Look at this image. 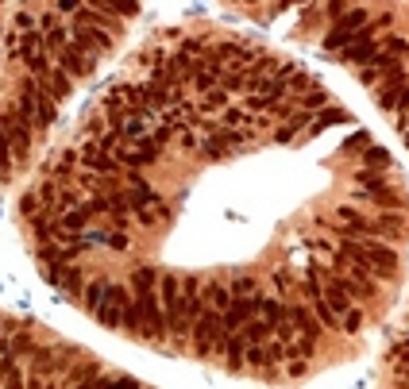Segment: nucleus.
Masks as SVG:
<instances>
[{
    "label": "nucleus",
    "instance_id": "c9c22d12",
    "mask_svg": "<svg viewBox=\"0 0 409 389\" xmlns=\"http://www.w3.org/2000/svg\"><path fill=\"white\" fill-rule=\"evenodd\" d=\"M363 150H367V154H363V158H367V166H375V170H386V166H390V150H386V147H371V143H367Z\"/></svg>",
    "mask_w": 409,
    "mask_h": 389
},
{
    "label": "nucleus",
    "instance_id": "a19ab883",
    "mask_svg": "<svg viewBox=\"0 0 409 389\" xmlns=\"http://www.w3.org/2000/svg\"><path fill=\"white\" fill-rule=\"evenodd\" d=\"M367 143H371V135H367V132H355L348 143H344V154H351V150H363Z\"/></svg>",
    "mask_w": 409,
    "mask_h": 389
},
{
    "label": "nucleus",
    "instance_id": "6ab92c4d",
    "mask_svg": "<svg viewBox=\"0 0 409 389\" xmlns=\"http://www.w3.org/2000/svg\"><path fill=\"white\" fill-rule=\"evenodd\" d=\"M85 4L109 12V16H120V19H132L135 12H139V0H85Z\"/></svg>",
    "mask_w": 409,
    "mask_h": 389
},
{
    "label": "nucleus",
    "instance_id": "f8f14e48",
    "mask_svg": "<svg viewBox=\"0 0 409 389\" xmlns=\"http://www.w3.org/2000/svg\"><path fill=\"white\" fill-rule=\"evenodd\" d=\"M54 220H59V228H62V232L77 235V232H85V228L93 224V208H89V205L62 208V212H54Z\"/></svg>",
    "mask_w": 409,
    "mask_h": 389
},
{
    "label": "nucleus",
    "instance_id": "b1692460",
    "mask_svg": "<svg viewBox=\"0 0 409 389\" xmlns=\"http://www.w3.org/2000/svg\"><path fill=\"white\" fill-rule=\"evenodd\" d=\"M243 335H247V343H263V340H270V324L263 320V316H251L247 324H243Z\"/></svg>",
    "mask_w": 409,
    "mask_h": 389
},
{
    "label": "nucleus",
    "instance_id": "9d476101",
    "mask_svg": "<svg viewBox=\"0 0 409 389\" xmlns=\"http://www.w3.org/2000/svg\"><path fill=\"white\" fill-rule=\"evenodd\" d=\"M251 316H259V301H255V297H232V305L224 308V328L228 331H240Z\"/></svg>",
    "mask_w": 409,
    "mask_h": 389
},
{
    "label": "nucleus",
    "instance_id": "8fccbe9b",
    "mask_svg": "<svg viewBox=\"0 0 409 389\" xmlns=\"http://www.w3.org/2000/svg\"><path fill=\"white\" fill-rule=\"evenodd\" d=\"M0 182H4V170H0Z\"/></svg>",
    "mask_w": 409,
    "mask_h": 389
},
{
    "label": "nucleus",
    "instance_id": "412c9836",
    "mask_svg": "<svg viewBox=\"0 0 409 389\" xmlns=\"http://www.w3.org/2000/svg\"><path fill=\"white\" fill-rule=\"evenodd\" d=\"M201 297H205V305H209V308H220V312H224V308L232 305V289H228L224 282H209Z\"/></svg>",
    "mask_w": 409,
    "mask_h": 389
},
{
    "label": "nucleus",
    "instance_id": "7c9ffc66",
    "mask_svg": "<svg viewBox=\"0 0 409 389\" xmlns=\"http://www.w3.org/2000/svg\"><path fill=\"white\" fill-rule=\"evenodd\" d=\"M224 104H228V93L220 89V85H217V89H209V93H201V100H197L201 112H217V108H224Z\"/></svg>",
    "mask_w": 409,
    "mask_h": 389
},
{
    "label": "nucleus",
    "instance_id": "2f4dec72",
    "mask_svg": "<svg viewBox=\"0 0 409 389\" xmlns=\"http://www.w3.org/2000/svg\"><path fill=\"white\" fill-rule=\"evenodd\" d=\"M336 27H340V31H360V27H367V12H363V8L344 12V16L336 19Z\"/></svg>",
    "mask_w": 409,
    "mask_h": 389
},
{
    "label": "nucleus",
    "instance_id": "20e7f679",
    "mask_svg": "<svg viewBox=\"0 0 409 389\" xmlns=\"http://www.w3.org/2000/svg\"><path fill=\"white\" fill-rule=\"evenodd\" d=\"M128 289L120 282H109V289H105V301H100L97 305V320L105 324V328H120V320H124V305H128Z\"/></svg>",
    "mask_w": 409,
    "mask_h": 389
},
{
    "label": "nucleus",
    "instance_id": "58836bf2",
    "mask_svg": "<svg viewBox=\"0 0 409 389\" xmlns=\"http://www.w3.org/2000/svg\"><path fill=\"white\" fill-rule=\"evenodd\" d=\"M286 374H290V378H305V374H309V358L293 355L290 363H286Z\"/></svg>",
    "mask_w": 409,
    "mask_h": 389
},
{
    "label": "nucleus",
    "instance_id": "6e6552de",
    "mask_svg": "<svg viewBox=\"0 0 409 389\" xmlns=\"http://www.w3.org/2000/svg\"><path fill=\"white\" fill-rule=\"evenodd\" d=\"M112 127L124 135V143H135V139H143V135H151V127H155V112H147V108H128Z\"/></svg>",
    "mask_w": 409,
    "mask_h": 389
},
{
    "label": "nucleus",
    "instance_id": "ea45409f",
    "mask_svg": "<svg viewBox=\"0 0 409 389\" xmlns=\"http://www.w3.org/2000/svg\"><path fill=\"white\" fill-rule=\"evenodd\" d=\"M178 147H182V150H197V127L185 124L182 132H178Z\"/></svg>",
    "mask_w": 409,
    "mask_h": 389
},
{
    "label": "nucleus",
    "instance_id": "a18cd8bd",
    "mask_svg": "<svg viewBox=\"0 0 409 389\" xmlns=\"http://www.w3.org/2000/svg\"><path fill=\"white\" fill-rule=\"evenodd\" d=\"M293 135H298V127H293L290 120H286V127H278V132H275V139H278V143H290Z\"/></svg>",
    "mask_w": 409,
    "mask_h": 389
},
{
    "label": "nucleus",
    "instance_id": "cd10ccee",
    "mask_svg": "<svg viewBox=\"0 0 409 389\" xmlns=\"http://www.w3.org/2000/svg\"><path fill=\"white\" fill-rule=\"evenodd\" d=\"M247 81H251L247 70H236V66L220 74V89H224V93H240V89H247Z\"/></svg>",
    "mask_w": 409,
    "mask_h": 389
},
{
    "label": "nucleus",
    "instance_id": "aec40b11",
    "mask_svg": "<svg viewBox=\"0 0 409 389\" xmlns=\"http://www.w3.org/2000/svg\"><path fill=\"white\" fill-rule=\"evenodd\" d=\"M43 50H47V42H43V31H24L12 54H16L20 62H27V58H35V54H43Z\"/></svg>",
    "mask_w": 409,
    "mask_h": 389
},
{
    "label": "nucleus",
    "instance_id": "49530a36",
    "mask_svg": "<svg viewBox=\"0 0 409 389\" xmlns=\"http://www.w3.org/2000/svg\"><path fill=\"white\" fill-rule=\"evenodd\" d=\"M328 12H332V16L340 19L344 12H348V0H328Z\"/></svg>",
    "mask_w": 409,
    "mask_h": 389
},
{
    "label": "nucleus",
    "instance_id": "423d86ee",
    "mask_svg": "<svg viewBox=\"0 0 409 389\" xmlns=\"http://www.w3.org/2000/svg\"><path fill=\"white\" fill-rule=\"evenodd\" d=\"M70 35H74V42L85 50V54H93V58H100L105 50H112V47H116V35H112V31H100V27L74 24V27H70Z\"/></svg>",
    "mask_w": 409,
    "mask_h": 389
},
{
    "label": "nucleus",
    "instance_id": "1a4fd4ad",
    "mask_svg": "<svg viewBox=\"0 0 409 389\" xmlns=\"http://www.w3.org/2000/svg\"><path fill=\"white\" fill-rule=\"evenodd\" d=\"M332 216H336V220H332V228H336L340 235H375V220H367V216H363L360 208L340 205Z\"/></svg>",
    "mask_w": 409,
    "mask_h": 389
},
{
    "label": "nucleus",
    "instance_id": "a211bd4d",
    "mask_svg": "<svg viewBox=\"0 0 409 389\" xmlns=\"http://www.w3.org/2000/svg\"><path fill=\"white\" fill-rule=\"evenodd\" d=\"M332 124H351V116L344 112V108H336V104L317 108V112H313V127H309V135L325 132V127H332Z\"/></svg>",
    "mask_w": 409,
    "mask_h": 389
},
{
    "label": "nucleus",
    "instance_id": "2eb2a0df",
    "mask_svg": "<svg viewBox=\"0 0 409 389\" xmlns=\"http://www.w3.org/2000/svg\"><path fill=\"white\" fill-rule=\"evenodd\" d=\"M39 27H43V42H47V50H54V54L70 42V27H62L59 16H50L47 12V16L39 19Z\"/></svg>",
    "mask_w": 409,
    "mask_h": 389
},
{
    "label": "nucleus",
    "instance_id": "f3484780",
    "mask_svg": "<svg viewBox=\"0 0 409 389\" xmlns=\"http://www.w3.org/2000/svg\"><path fill=\"white\" fill-rule=\"evenodd\" d=\"M255 301H259V316L270 324V335H275V331L282 328L286 320H290L286 305H282V301H275V297H267V293H255Z\"/></svg>",
    "mask_w": 409,
    "mask_h": 389
},
{
    "label": "nucleus",
    "instance_id": "c03bdc74",
    "mask_svg": "<svg viewBox=\"0 0 409 389\" xmlns=\"http://www.w3.org/2000/svg\"><path fill=\"white\" fill-rule=\"evenodd\" d=\"M406 39H390V42H386V54H394V58H401V54H406Z\"/></svg>",
    "mask_w": 409,
    "mask_h": 389
},
{
    "label": "nucleus",
    "instance_id": "5701e85b",
    "mask_svg": "<svg viewBox=\"0 0 409 389\" xmlns=\"http://www.w3.org/2000/svg\"><path fill=\"white\" fill-rule=\"evenodd\" d=\"M105 289H109V282H105V278H93V282L82 289V301H85V308H89V312H97V305L105 301Z\"/></svg>",
    "mask_w": 409,
    "mask_h": 389
},
{
    "label": "nucleus",
    "instance_id": "79ce46f5",
    "mask_svg": "<svg viewBox=\"0 0 409 389\" xmlns=\"http://www.w3.org/2000/svg\"><path fill=\"white\" fill-rule=\"evenodd\" d=\"M35 27H39V24H35L31 12H20V16H16V31H20V35H24V31H35Z\"/></svg>",
    "mask_w": 409,
    "mask_h": 389
},
{
    "label": "nucleus",
    "instance_id": "7ed1b4c3",
    "mask_svg": "<svg viewBox=\"0 0 409 389\" xmlns=\"http://www.w3.org/2000/svg\"><path fill=\"white\" fill-rule=\"evenodd\" d=\"M77 162H82V170H89V174L124 177V162H120L116 154H109V150H100V147H97V139H89L82 150H77Z\"/></svg>",
    "mask_w": 409,
    "mask_h": 389
},
{
    "label": "nucleus",
    "instance_id": "c85d7f7f",
    "mask_svg": "<svg viewBox=\"0 0 409 389\" xmlns=\"http://www.w3.org/2000/svg\"><path fill=\"white\" fill-rule=\"evenodd\" d=\"M39 200H43V208H47V212H54V205H59V177H47V182H39Z\"/></svg>",
    "mask_w": 409,
    "mask_h": 389
},
{
    "label": "nucleus",
    "instance_id": "09e8293b",
    "mask_svg": "<svg viewBox=\"0 0 409 389\" xmlns=\"http://www.w3.org/2000/svg\"><path fill=\"white\" fill-rule=\"evenodd\" d=\"M401 135L409 139V116H401Z\"/></svg>",
    "mask_w": 409,
    "mask_h": 389
},
{
    "label": "nucleus",
    "instance_id": "4468645a",
    "mask_svg": "<svg viewBox=\"0 0 409 389\" xmlns=\"http://www.w3.org/2000/svg\"><path fill=\"white\" fill-rule=\"evenodd\" d=\"M74 24H85V27H100V31H112V35H120V16H109V12L89 8V4L74 12Z\"/></svg>",
    "mask_w": 409,
    "mask_h": 389
},
{
    "label": "nucleus",
    "instance_id": "dca6fc26",
    "mask_svg": "<svg viewBox=\"0 0 409 389\" xmlns=\"http://www.w3.org/2000/svg\"><path fill=\"white\" fill-rule=\"evenodd\" d=\"M100 112L109 116V124H116L120 116L128 112V93H124V85H109L105 89V97H100Z\"/></svg>",
    "mask_w": 409,
    "mask_h": 389
},
{
    "label": "nucleus",
    "instance_id": "473e14b6",
    "mask_svg": "<svg viewBox=\"0 0 409 389\" xmlns=\"http://www.w3.org/2000/svg\"><path fill=\"white\" fill-rule=\"evenodd\" d=\"M39 212H47V208H43V200H39V193H24V197H20V216H24V220H31V216H39Z\"/></svg>",
    "mask_w": 409,
    "mask_h": 389
},
{
    "label": "nucleus",
    "instance_id": "39448f33",
    "mask_svg": "<svg viewBox=\"0 0 409 389\" xmlns=\"http://www.w3.org/2000/svg\"><path fill=\"white\" fill-rule=\"evenodd\" d=\"M159 301H162V312H167V324L174 328L178 316H182V273H159Z\"/></svg>",
    "mask_w": 409,
    "mask_h": 389
},
{
    "label": "nucleus",
    "instance_id": "f03ea898",
    "mask_svg": "<svg viewBox=\"0 0 409 389\" xmlns=\"http://www.w3.org/2000/svg\"><path fill=\"white\" fill-rule=\"evenodd\" d=\"M243 143H247V132H243V127H217V132H209L197 143V150H201V158L220 162V158H228L232 150H240Z\"/></svg>",
    "mask_w": 409,
    "mask_h": 389
},
{
    "label": "nucleus",
    "instance_id": "bb28decb",
    "mask_svg": "<svg viewBox=\"0 0 409 389\" xmlns=\"http://www.w3.org/2000/svg\"><path fill=\"white\" fill-rule=\"evenodd\" d=\"M120 328L132 331V335H143V312H139V305H135V297L124 305V320H120Z\"/></svg>",
    "mask_w": 409,
    "mask_h": 389
},
{
    "label": "nucleus",
    "instance_id": "c756f323",
    "mask_svg": "<svg viewBox=\"0 0 409 389\" xmlns=\"http://www.w3.org/2000/svg\"><path fill=\"white\" fill-rule=\"evenodd\" d=\"M85 239L105 243V247H112V251H128V235H124V228H116V232H97V235H85Z\"/></svg>",
    "mask_w": 409,
    "mask_h": 389
},
{
    "label": "nucleus",
    "instance_id": "393cba45",
    "mask_svg": "<svg viewBox=\"0 0 409 389\" xmlns=\"http://www.w3.org/2000/svg\"><path fill=\"white\" fill-rule=\"evenodd\" d=\"M74 166H77V150H62V158H59V162H54V166H47V177H59V182H62V177H70V174H74Z\"/></svg>",
    "mask_w": 409,
    "mask_h": 389
},
{
    "label": "nucleus",
    "instance_id": "4be33fe9",
    "mask_svg": "<svg viewBox=\"0 0 409 389\" xmlns=\"http://www.w3.org/2000/svg\"><path fill=\"white\" fill-rule=\"evenodd\" d=\"M47 77H50V93H54V100H66L70 93H74V77H70L62 66H54Z\"/></svg>",
    "mask_w": 409,
    "mask_h": 389
},
{
    "label": "nucleus",
    "instance_id": "f257e3e1",
    "mask_svg": "<svg viewBox=\"0 0 409 389\" xmlns=\"http://www.w3.org/2000/svg\"><path fill=\"white\" fill-rule=\"evenodd\" d=\"M190 340H193V355H197V358H217V355H224V340H228L224 312L205 305V312L193 320Z\"/></svg>",
    "mask_w": 409,
    "mask_h": 389
},
{
    "label": "nucleus",
    "instance_id": "72a5a7b5",
    "mask_svg": "<svg viewBox=\"0 0 409 389\" xmlns=\"http://www.w3.org/2000/svg\"><path fill=\"white\" fill-rule=\"evenodd\" d=\"M363 328V308L360 305H351L348 312L340 316V331H348V335H355V331Z\"/></svg>",
    "mask_w": 409,
    "mask_h": 389
},
{
    "label": "nucleus",
    "instance_id": "4c0bfd02",
    "mask_svg": "<svg viewBox=\"0 0 409 389\" xmlns=\"http://www.w3.org/2000/svg\"><path fill=\"white\" fill-rule=\"evenodd\" d=\"M313 85V77L309 74H301V70H293L290 77H286V93H298V89H309Z\"/></svg>",
    "mask_w": 409,
    "mask_h": 389
},
{
    "label": "nucleus",
    "instance_id": "9b49d317",
    "mask_svg": "<svg viewBox=\"0 0 409 389\" xmlns=\"http://www.w3.org/2000/svg\"><path fill=\"white\" fill-rule=\"evenodd\" d=\"M286 312H290V320H293V328L301 331V335H309V340H321V331H325V324L317 320V312H313L309 305H286Z\"/></svg>",
    "mask_w": 409,
    "mask_h": 389
},
{
    "label": "nucleus",
    "instance_id": "de8ad7c7",
    "mask_svg": "<svg viewBox=\"0 0 409 389\" xmlns=\"http://www.w3.org/2000/svg\"><path fill=\"white\" fill-rule=\"evenodd\" d=\"M85 8V0H59V12H77Z\"/></svg>",
    "mask_w": 409,
    "mask_h": 389
},
{
    "label": "nucleus",
    "instance_id": "ddd939ff",
    "mask_svg": "<svg viewBox=\"0 0 409 389\" xmlns=\"http://www.w3.org/2000/svg\"><path fill=\"white\" fill-rule=\"evenodd\" d=\"M224 366L232 374H240L243 366H247V335H243V331H228V340H224Z\"/></svg>",
    "mask_w": 409,
    "mask_h": 389
},
{
    "label": "nucleus",
    "instance_id": "f704fd0d",
    "mask_svg": "<svg viewBox=\"0 0 409 389\" xmlns=\"http://www.w3.org/2000/svg\"><path fill=\"white\" fill-rule=\"evenodd\" d=\"M255 278H251V273H236L232 278V297H255Z\"/></svg>",
    "mask_w": 409,
    "mask_h": 389
},
{
    "label": "nucleus",
    "instance_id": "37998d69",
    "mask_svg": "<svg viewBox=\"0 0 409 389\" xmlns=\"http://www.w3.org/2000/svg\"><path fill=\"white\" fill-rule=\"evenodd\" d=\"M270 282H275L278 293H286V289H290V273H286V270H275V273H270Z\"/></svg>",
    "mask_w": 409,
    "mask_h": 389
},
{
    "label": "nucleus",
    "instance_id": "0eeeda50",
    "mask_svg": "<svg viewBox=\"0 0 409 389\" xmlns=\"http://www.w3.org/2000/svg\"><path fill=\"white\" fill-rule=\"evenodd\" d=\"M54 62H59V66L66 70L70 77H89L93 70H97V58H93V54H85V50L77 47L74 39H70L66 47H62L59 54H54Z\"/></svg>",
    "mask_w": 409,
    "mask_h": 389
},
{
    "label": "nucleus",
    "instance_id": "a878e982",
    "mask_svg": "<svg viewBox=\"0 0 409 389\" xmlns=\"http://www.w3.org/2000/svg\"><path fill=\"white\" fill-rule=\"evenodd\" d=\"M325 104H328V93L321 89V85H309L298 100V108H305V112H317V108H325Z\"/></svg>",
    "mask_w": 409,
    "mask_h": 389
},
{
    "label": "nucleus",
    "instance_id": "e433bc0d",
    "mask_svg": "<svg viewBox=\"0 0 409 389\" xmlns=\"http://www.w3.org/2000/svg\"><path fill=\"white\" fill-rule=\"evenodd\" d=\"M251 116L243 108H224V116H220V127H247Z\"/></svg>",
    "mask_w": 409,
    "mask_h": 389
}]
</instances>
